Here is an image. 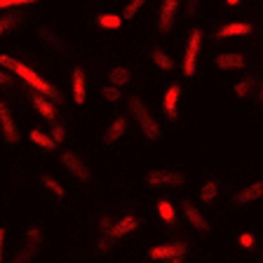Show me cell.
I'll list each match as a JSON object with an SVG mask.
<instances>
[{
  "label": "cell",
  "instance_id": "cell-32",
  "mask_svg": "<svg viewBox=\"0 0 263 263\" xmlns=\"http://www.w3.org/2000/svg\"><path fill=\"white\" fill-rule=\"evenodd\" d=\"M110 226H113V219H110V216H101V219H99V233H101V235H108V230H110Z\"/></svg>",
  "mask_w": 263,
  "mask_h": 263
},
{
  "label": "cell",
  "instance_id": "cell-21",
  "mask_svg": "<svg viewBox=\"0 0 263 263\" xmlns=\"http://www.w3.org/2000/svg\"><path fill=\"white\" fill-rule=\"evenodd\" d=\"M108 82L115 87H125L132 82V71L127 66H110L108 68Z\"/></svg>",
  "mask_w": 263,
  "mask_h": 263
},
{
  "label": "cell",
  "instance_id": "cell-22",
  "mask_svg": "<svg viewBox=\"0 0 263 263\" xmlns=\"http://www.w3.org/2000/svg\"><path fill=\"white\" fill-rule=\"evenodd\" d=\"M28 139H31V141L35 143V146H40V148H43V151H47V153H52V151H57V143L52 141V137H49L47 132L38 129V127H35V129H31V132H28Z\"/></svg>",
  "mask_w": 263,
  "mask_h": 263
},
{
  "label": "cell",
  "instance_id": "cell-33",
  "mask_svg": "<svg viewBox=\"0 0 263 263\" xmlns=\"http://www.w3.org/2000/svg\"><path fill=\"white\" fill-rule=\"evenodd\" d=\"M12 82H14V78L10 76V71H5V68H0V87H10Z\"/></svg>",
  "mask_w": 263,
  "mask_h": 263
},
{
  "label": "cell",
  "instance_id": "cell-25",
  "mask_svg": "<svg viewBox=\"0 0 263 263\" xmlns=\"http://www.w3.org/2000/svg\"><path fill=\"white\" fill-rule=\"evenodd\" d=\"M158 216L162 223L167 226H176V207L170 202V200H158Z\"/></svg>",
  "mask_w": 263,
  "mask_h": 263
},
{
  "label": "cell",
  "instance_id": "cell-8",
  "mask_svg": "<svg viewBox=\"0 0 263 263\" xmlns=\"http://www.w3.org/2000/svg\"><path fill=\"white\" fill-rule=\"evenodd\" d=\"M181 209H183V216H186L188 226H191L195 233H200V235H207L209 230H212V226H209L207 216H204L202 212H200V207H195L193 202H188V200H183L181 202Z\"/></svg>",
  "mask_w": 263,
  "mask_h": 263
},
{
  "label": "cell",
  "instance_id": "cell-12",
  "mask_svg": "<svg viewBox=\"0 0 263 263\" xmlns=\"http://www.w3.org/2000/svg\"><path fill=\"white\" fill-rule=\"evenodd\" d=\"M137 228H139V216H134V214H125L122 219L113 221V226H110V230H108V237H113V240L118 242V240H122V237L132 235Z\"/></svg>",
  "mask_w": 263,
  "mask_h": 263
},
{
  "label": "cell",
  "instance_id": "cell-19",
  "mask_svg": "<svg viewBox=\"0 0 263 263\" xmlns=\"http://www.w3.org/2000/svg\"><path fill=\"white\" fill-rule=\"evenodd\" d=\"M38 181H40V188H43L45 193H49L54 200H64V197H66V188L61 186V181H57L52 174L43 172V174L38 176Z\"/></svg>",
  "mask_w": 263,
  "mask_h": 263
},
{
  "label": "cell",
  "instance_id": "cell-3",
  "mask_svg": "<svg viewBox=\"0 0 263 263\" xmlns=\"http://www.w3.org/2000/svg\"><path fill=\"white\" fill-rule=\"evenodd\" d=\"M40 249H43V228H40V223H33L26 230L22 249L12 256L10 263H33L35 256L40 254Z\"/></svg>",
  "mask_w": 263,
  "mask_h": 263
},
{
  "label": "cell",
  "instance_id": "cell-17",
  "mask_svg": "<svg viewBox=\"0 0 263 263\" xmlns=\"http://www.w3.org/2000/svg\"><path fill=\"white\" fill-rule=\"evenodd\" d=\"M31 104H33L35 113H38L43 120H49V122L57 120V106L52 104V99L43 97V94H38V92H33L31 94Z\"/></svg>",
  "mask_w": 263,
  "mask_h": 263
},
{
  "label": "cell",
  "instance_id": "cell-41",
  "mask_svg": "<svg viewBox=\"0 0 263 263\" xmlns=\"http://www.w3.org/2000/svg\"><path fill=\"white\" fill-rule=\"evenodd\" d=\"M261 258H263V252H261Z\"/></svg>",
  "mask_w": 263,
  "mask_h": 263
},
{
  "label": "cell",
  "instance_id": "cell-14",
  "mask_svg": "<svg viewBox=\"0 0 263 263\" xmlns=\"http://www.w3.org/2000/svg\"><path fill=\"white\" fill-rule=\"evenodd\" d=\"M127 127H129V122H127L125 115H115L113 120L108 122V127L104 129V134H101V141H104L106 146L120 141V139L127 134Z\"/></svg>",
  "mask_w": 263,
  "mask_h": 263
},
{
  "label": "cell",
  "instance_id": "cell-5",
  "mask_svg": "<svg viewBox=\"0 0 263 263\" xmlns=\"http://www.w3.org/2000/svg\"><path fill=\"white\" fill-rule=\"evenodd\" d=\"M143 181L151 188H183L188 183V176L179 170H151Z\"/></svg>",
  "mask_w": 263,
  "mask_h": 263
},
{
  "label": "cell",
  "instance_id": "cell-37",
  "mask_svg": "<svg viewBox=\"0 0 263 263\" xmlns=\"http://www.w3.org/2000/svg\"><path fill=\"white\" fill-rule=\"evenodd\" d=\"M167 263H183V256H176V258H170Z\"/></svg>",
  "mask_w": 263,
  "mask_h": 263
},
{
  "label": "cell",
  "instance_id": "cell-1",
  "mask_svg": "<svg viewBox=\"0 0 263 263\" xmlns=\"http://www.w3.org/2000/svg\"><path fill=\"white\" fill-rule=\"evenodd\" d=\"M0 68H5V71H10V73H14V76H19V80H24L28 85V87L33 89V92H38V94H43V97H47V99H52V101H59V92H57L52 85H49L47 80H45L43 76H38V73L33 71V68H28L26 64H22L19 59H14V57H10V54H0Z\"/></svg>",
  "mask_w": 263,
  "mask_h": 263
},
{
  "label": "cell",
  "instance_id": "cell-10",
  "mask_svg": "<svg viewBox=\"0 0 263 263\" xmlns=\"http://www.w3.org/2000/svg\"><path fill=\"white\" fill-rule=\"evenodd\" d=\"M0 134L7 143H16L19 141V127H16V120L12 115L10 106L0 101Z\"/></svg>",
  "mask_w": 263,
  "mask_h": 263
},
{
  "label": "cell",
  "instance_id": "cell-29",
  "mask_svg": "<svg viewBox=\"0 0 263 263\" xmlns=\"http://www.w3.org/2000/svg\"><path fill=\"white\" fill-rule=\"evenodd\" d=\"M49 137H52V141H54L57 146H61V143L66 141V127L61 125V122H57V125L49 129Z\"/></svg>",
  "mask_w": 263,
  "mask_h": 263
},
{
  "label": "cell",
  "instance_id": "cell-28",
  "mask_svg": "<svg viewBox=\"0 0 263 263\" xmlns=\"http://www.w3.org/2000/svg\"><path fill=\"white\" fill-rule=\"evenodd\" d=\"M146 3L148 0H129V3L125 5V10H122V16H125V19H134V16L139 14V10H141Z\"/></svg>",
  "mask_w": 263,
  "mask_h": 263
},
{
  "label": "cell",
  "instance_id": "cell-15",
  "mask_svg": "<svg viewBox=\"0 0 263 263\" xmlns=\"http://www.w3.org/2000/svg\"><path fill=\"white\" fill-rule=\"evenodd\" d=\"M214 66H216L219 71L233 73V71H242L247 66V59H245V54H240V52H221V54L214 59Z\"/></svg>",
  "mask_w": 263,
  "mask_h": 263
},
{
  "label": "cell",
  "instance_id": "cell-6",
  "mask_svg": "<svg viewBox=\"0 0 263 263\" xmlns=\"http://www.w3.org/2000/svg\"><path fill=\"white\" fill-rule=\"evenodd\" d=\"M59 162L76 181H80V183H89V181H92V170H89V164L82 160L80 153H76V151H61Z\"/></svg>",
  "mask_w": 263,
  "mask_h": 263
},
{
  "label": "cell",
  "instance_id": "cell-7",
  "mask_svg": "<svg viewBox=\"0 0 263 263\" xmlns=\"http://www.w3.org/2000/svg\"><path fill=\"white\" fill-rule=\"evenodd\" d=\"M188 252V245L186 242H162V245H155L148 256L151 261H170V258H176V256H186Z\"/></svg>",
  "mask_w": 263,
  "mask_h": 263
},
{
  "label": "cell",
  "instance_id": "cell-34",
  "mask_svg": "<svg viewBox=\"0 0 263 263\" xmlns=\"http://www.w3.org/2000/svg\"><path fill=\"white\" fill-rule=\"evenodd\" d=\"M5 237H7V230L0 226V263H3V252H5Z\"/></svg>",
  "mask_w": 263,
  "mask_h": 263
},
{
  "label": "cell",
  "instance_id": "cell-13",
  "mask_svg": "<svg viewBox=\"0 0 263 263\" xmlns=\"http://www.w3.org/2000/svg\"><path fill=\"white\" fill-rule=\"evenodd\" d=\"M176 12H179V0H162L158 12V31L160 33H170L174 26Z\"/></svg>",
  "mask_w": 263,
  "mask_h": 263
},
{
  "label": "cell",
  "instance_id": "cell-40",
  "mask_svg": "<svg viewBox=\"0 0 263 263\" xmlns=\"http://www.w3.org/2000/svg\"><path fill=\"white\" fill-rule=\"evenodd\" d=\"M137 263H146V261H137Z\"/></svg>",
  "mask_w": 263,
  "mask_h": 263
},
{
  "label": "cell",
  "instance_id": "cell-4",
  "mask_svg": "<svg viewBox=\"0 0 263 263\" xmlns=\"http://www.w3.org/2000/svg\"><path fill=\"white\" fill-rule=\"evenodd\" d=\"M202 38H204L202 28H193V31L188 33L186 49H183V64H181L186 78H193L197 71V59H200V49H202Z\"/></svg>",
  "mask_w": 263,
  "mask_h": 263
},
{
  "label": "cell",
  "instance_id": "cell-30",
  "mask_svg": "<svg viewBox=\"0 0 263 263\" xmlns=\"http://www.w3.org/2000/svg\"><path fill=\"white\" fill-rule=\"evenodd\" d=\"M38 0H0V10H10V7H26Z\"/></svg>",
  "mask_w": 263,
  "mask_h": 263
},
{
  "label": "cell",
  "instance_id": "cell-24",
  "mask_svg": "<svg viewBox=\"0 0 263 263\" xmlns=\"http://www.w3.org/2000/svg\"><path fill=\"white\" fill-rule=\"evenodd\" d=\"M151 61H153L155 66H158L160 71H174V59H172L164 49H160V47H153L151 49Z\"/></svg>",
  "mask_w": 263,
  "mask_h": 263
},
{
  "label": "cell",
  "instance_id": "cell-38",
  "mask_svg": "<svg viewBox=\"0 0 263 263\" xmlns=\"http://www.w3.org/2000/svg\"><path fill=\"white\" fill-rule=\"evenodd\" d=\"M5 31H7V28H5V24L0 22V35H3V33H5Z\"/></svg>",
  "mask_w": 263,
  "mask_h": 263
},
{
  "label": "cell",
  "instance_id": "cell-39",
  "mask_svg": "<svg viewBox=\"0 0 263 263\" xmlns=\"http://www.w3.org/2000/svg\"><path fill=\"white\" fill-rule=\"evenodd\" d=\"M258 99H261V101H263V89H261V94H258Z\"/></svg>",
  "mask_w": 263,
  "mask_h": 263
},
{
  "label": "cell",
  "instance_id": "cell-26",
  "mask_svg": "<svg viewBox=\"0 0 263 263\" xmlns=\"http://www.w3.org/2000/svg\"><path fill=\"white\" fill-rule=\"evenodd\" d=\"M252 89H254L252 78H242V80H237L235 85H233V94H235L237 99H247L249 94H252Z\"/></svg>",
  "mask_w": 263,
  "mask_h": 263
},
{
  "label": "cell",
  "instance_id": "cell-18",
  "mask_svg": "<svg viewBox=\"0 0 263 263\" xmlns=\"http://www.w3.org/2000/svg\"><path fill=\"white\" fill-rule=\"evenodd\" d=\"M252 31H254L252 24H247V22H230V24H223V26L216 31V40L240 38V35H249Z\"/></svg>",
  "mask_w": 263,
  "mask_h": 263
},
{
  "label": "cell",
  "instance_id": "cell-36",
  "mask_svg": "<svg viewBox=\"0 0 263 263\" xmlns=\"http://www.w3.org/2000/svg\"><path fill=\"white\" fill-rule=\"evenodd\" d=\"M226 5H230V7H235V5H240V0H226Z\"/></svg>",
  "mask_w": 263,
  "mask_h": 263
},
{
  "label": "cell",
  "instance_id": "cell-16",
  "mask_svg": "<svg viewBox=\"0 0 263 263\" xmlns=\"http://www.w3.org/2000/svg\"><path fill=\"white\" fill-rule=\"evenodd\" d=\"M71 94L78 106H82L87 101V76H85V71L80 66H76L71 73Z\"/></svg>",
  "mask_w": 263,
  "mask_h": 263
},
{
  "label": "cell",
  "instance_id": "cell-27",
  "mask_svg": "<svg viewBox=\"0 0 263 263\" xmlns=\"http://www.w3.org/2000/svg\"><path fill=\"white\" fill-rule=\"evenodd\" d=\"M101 97H104V101H108V104H118L122 99V92H120V87H115V85H104L101 87Z\"/></svg>",
  "mask_w": 263,
  "mask_h": 263
},
{
  "label": "cell",
  "instance_id": "cell-20",
  "mask_svg": "<svg viewBox=\"0 0 263 263\" xmlns=\"http://www.w3.org/2000/svg\"><path fill=\"white\" fill-rule=\"evenodd\" d=\"M219 195H221V183L219 181H214V179L204 181L202 186H200V193H197V197H200V202L202 204H214L216 200H219Z\"/></svg>",
  "mask_w": 263,
  "mask_h": 263
},
{
  "label": "cell",
  "instance_id": "cell-9",
  "mask_svg": "<svg viewBox=\"0 0 263 263\" xmlns=\"http://www.w3.org/2000/svg\"><path fill=\"white\" fill-rule=\"evenodd\" d=\"M261 197H263V181H254L249 186L237 188L233 193V197H230V202H233V207H245V204H252L256 200H261Z\"/></svg>",
  "mask_w": 263,
  "mask_h": 263
},
{
  "label": "cell",
  "instance_id": "cell-35",
  "mask_svg": "<svg viewBox=\"0 0 263 263\" xmlns=\"http://www.w3.org/2000/svg\"><path fill=\"white\" fill-rule=\"evenodd\" d=\"M197 7H200V0H188V5H186V12L188 14H195Z\"/></svg>",
  "mask_w": 263,
  "mask_h": 263
},
{
  "label": "cell",
  "instance_id": "cell-23",
  "mask_svg": "<svg viewBox=\"0 0 263 263\" xmlns=\"http://www.w3.org/2000/svg\"><path fill=\"white\" fill-rule=\"evenodd\" d=\"M97 24L106 31H118V28L125 24V16L122 14H115V12H104V14L97 16Z\"/></svg>",
  "mask_w": 263,
  "mask_h": 263
},
{
  "label": "cell",
  "instance_id": "cell-11",
  "mask_svg": "<svg viewBox=\"0 0 263 263\" xmlns=\"http://www.w3.org/2000/svg\"><path fill=\"white\" fill-rule=\"evenodd\" d=\"M179 101H181V85L172 82L162 94V110L167 115V120H176L179 118Z\"/></svg>",
  "mask_w": 263,
  "mask_h": 263
},
{
  "label": "cell",
  "instance_id": "cell-31",
  "mask_svg": "<svg viewBox=\"0 0 263 263\" xmlns=\"http://www.w3.org/2000/svg\"><path fill=\"white\" fill-rule=\"evenodd\" d=\"M237 245H240L242 249H254V245H256V237H254L252 233H240V235H237Z\"/></svg>",
  "mask_w": 263,
  "mask_h": 263
},
{
  "label": "cell",
  "instance_id": "cell-2",
  "mask_svg": "<svg viewBox=\"0 0 263 263\" xmlns=\"http://www.w3.org/2000/svg\"><path fill=\"white\" fill-rule=\"evenodd\" d=\"M127 106H129L132 120L137 122V127L143 134V139H146V141H160V137H162V127H160V122L155 120L153 110L143 104V99L129 97L127 99Z\"/></svg>",
  "mask_w": 263,
  "mask_h": 263
}]
</instances>
